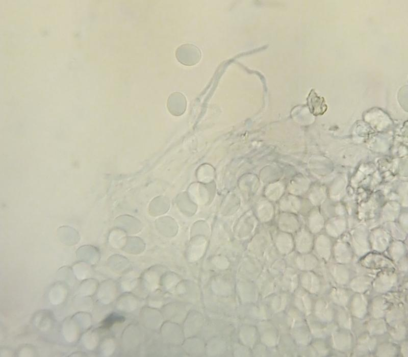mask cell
I'll list each match as a JSON object with an SVG mask.
<instances>
[{
  "label": "cell",
  "mask_w": 408,
  "mask_h": 357,
  "mask_svg": "<svg viewBox=\"0 0 408 357\" xmlns=\"http://www.w3.org/2000/svg\"><path fill=\"white\" fill-rule=\"evenodd\" d=\"M123 320V317L116 314H112L104 321L103 326L104 327H109L115 323L122 322Z\"/></svg>",
  "instance_id": "cell-4"
},
{
  "label": "cell",
  "mask_w": 408,
  "mask_h": 357,
  "mask_svg": "<svg viewBox=\"0 0 408 357\" xmlns=\"http://www.w3.org/2000/svg\"><path fill=\"white\" fill-rule=\"evenodd\" d=\"M175 56L179 62L186 66L197 64L200 60L201 55L200 49L195 45L186 43L177 47Z\"/></svg>",
  "instance_id": "cell-1"
},
{
  "label": "cell",
  "mask_w": 408,
  "mask_h": 357,
  "mask_svg": "<svg viewBox=\"0 0 408 357\" xmlns=\"http://www.w3.org/2000/svg\"><path fill=\"white\" fill-rule=\"evenodd\" d=\"M167 107L169 111L174 115H180L183 114L186 107L185 96L179 92L171 94L168 99Z\"/></svg>",
  "instance_id": "cell-2"
},
{
  "label": "cell",
  "mask_w": 408,
  "mask_h": 357,
  "mask_svg": "<svg viewBox=\"0 0 408 357\" xmlns=\"http://www.w3.org/2000/svg\"><path fill=\"white\" fill-rule=\"evenodd\" d=\"M308 101L310 109L314 115H322L327 109L324 98L318 96L313 90L309 95Z\"/></svg>",
  "instance_id": "cell-3"
}]
</instances>
